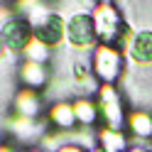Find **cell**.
<instances>
[{
  "mask_svg": "<svg viewBox=\"0 0 152 152\" xmlns=\"http://www.w3.org/2000/svg\"><path fill=\"white\" fill-rule=\"evenodd\" d=\"M56 152H91V147L86 145H81V142H76V140H69L66 145H61Z\"/></svg>",
  "mask_w": 152,
  "mask_h": 152,
  "instance_id": "15",
  "label": "cell"
},
{
  "mask_svg": "<svg viewBox=\"0 0 152 152\" xmlns=\"http://www.w3.org/2000/svg\"><path fill=\"white\" fill-rule=\"evenodd\" d=\"M3 52H5V42H3V34H0V56H3Z\"/></svg>",
  "mask_w": 152,
  "mask_h": 152,
  "instance_id": "18",
  "label": "cell"
},
{
  "mask_svg": "<svg viewBox=\"0 0 152 152\" xmlns=\"http://www.w3.org/2000/svg\"><path fill=\"white\" fill-rule=\"evenodd\" d=\"M20 152H47V150H42L39 145H30V147H22Z\"/></svg>",
  "mask_w": 152,
  "mask_h": 152,
  "instance_id": "17",
  "label": "cell"
},
{
  "mask_svg": "<svg viewBox=\"0 0 152 152\" xmlns=\"http://www.w3.org/2000/svg\"><path fill=\"white\" fill-rule=\"evenodd\" d=\"M91 71L98 83L118 86V81L125 74V52L113 44H96L91 52Z\"/></svg>",
  "mask_w": 152,
  "mask_h": 152,
  "instance_id": "2",
  "label": "cell"
},
{
  "mask_svg": "<svg viewBox=\"0 0 152 152\" xmlns=\"http://www.w3.org/2000/svg\"><path fill=\"white\" fill-rule=\"evenodd\" d=\"M74 113H76V123L81 128H101V110L96 98L91 96L74 98Z\"/></svg>",
  "mask_w": 152,
  "mask_h": 152,
  "instance_id": "11",
  "label": "cell"
},
{
  "mask_svg": "<svg viewBox=\"0 0 152 152\" xmlns=\"http://www.w3.org/2000/svg\"><path fill=\"white\" fill-rule=\"evenodd\" d=\"M96 103L101 110V125L110 128V130H125V101H123V93L118 91V86H108V83H101V88L96 93Z\"/></svg>",
  "mask_w": 152,
  "mask_h": 152,
  "instance_id": "3",
  "label": "cell"
},
{
  "mask_svg": "<svg viewBox=\"0 0 152 152\" xmlns=\"http://www.w3.org/2000/svg\"><path fill=\"white\" fill-rule=\"evenodd\" d=\"M125 132L128 137H135L140 145L152 140V113L145 108H132L125 115Z\"/></svg>",
  "mask_w": 152,
  "mask_h": 152,
  "instance_id": "10",
  "label": "cell"
},
{
  "mask_svg": "<svg viewBox=\"0 0 152 152\" xmlns=\"http://www.w3.org/2000/svg\"><path fill=\"white\" fill-rule=\"evenodd\" d=\"M17 79H20V88L42 91L52 81V69H49V64H37V61L22 59L17 64Z\"/></svg>",
  "mask_w": 152,
  "mask_h": 152,
  "instance_id": "8",
  "label": "cell"
},
{
  "mask_svg": "<svg viewBox=\"0 0 152 152\" xmlns=\"http://www.w3.org/2000/svg\"><path fill=\"white\" fill-rule=\"evenodd\" d=\"M44 120L52 130L59 132H71L79 123H76V113H74V101L69 98H56L52 101L44 110Z\"/></svg>",
  "mask_w": 152,
  "mask_h": 152,
  "instance_id": "7",
  "label": "cell"
},
{
  "mask_svg": "<svg viewBox=\"0 0 152 152\" xmlns=\"http://www.w3.org/2000/svg\"><path fill=\"white\" fill-rule=\"evenodd\" d=\"M96 147L103 152H128L130 150V140L125 130H110V128H98L96 130Z\"/></svg>",
  "mask_w": 152,
  "mask_h": 152,
  "instance_id": "12",
  "label": "cell"
},
{
  "mask_svg": "<svg viewBox=\"0 0 152 152\" xmlns=\"http://www.w3.org/2000/svg\"><path fill=\"white\" fill-rule=\"evenodd\" d=\"M34 37L42 44H47L49 49H56V47L66 39V20L59 12H52L42 25L34 27Z\"/></svg>",
  "mask_w": 152,
  "mask_h": 152,
  "instance_id": "9",
  "label": "cell"
},
{
  "mask_svg": "<svg viewBox=\"0 0 152 152\" xmlns=\"http://www.w3.org/2000/svg\"><path fill=\"white\" fill-rule=\"evenodd\" d=\"M25 61H37V64H49L52 61V49L47 44H42L37 37H32V42L25 47V52L20 54Z\"/></svg>",
  "mask_w": 152,
  "mask_h": 152,
  "instance_id": "14",
  "label": "cell"
},
{
  "mask_svg": "<svg viewBox=\"0 0 152 152\" xmlns=\"http://www.w3.org/2000/svg\"><path fill=\"white\" fill-rule=\"evenodd\" d=\"M44 110H47V101H44L42 91H32V88H17L15 91V96H12V115L39 120V118H44Z\"/></svg>",
  "mask_w": 152,
  "mask_h": 152,
  "instance_id": "6",
  "label": "cell"
},
{
  "mask_svg": "<svg viewBox=\"0 0 152 152\" xmlns=\"http://www.w3.org/2000/svg\"><path fill=\"white\" fill-rule=\"evenodd\" d=\"M0 34H3V42H5V49L7 52L22 54L25 47L30 44L32 37H34V27L30 25V20H25L22 15H15L12 20L0 30Z\"/></svg>",
  "mask_w": 152,
  "mask_h": 152,
  "instance_id": "5",
  "label": "cell"
},
{
  "mask_svg": "<svg viewBox=\"0 0 152 152\" xmlns=\"http://www.w3.org/2000/svg\"><path fill=\"white\" fill-rule=\"evenodd\" d=\"M66 42H69L74 49H88V47H96V27L88 12H74L69 20H66Z\"/></svg>",
  "mask_w": 152,
  "mask_h": 152,
  "instance_id": "4",
  "label": "cell"
},
{
  "mask_svg": "<svg viewBox=\"0 0 152 152\" xmlns=\"http://www.w3.org/2000/svg\"><path fill=\"white\" fill-rule=\"evenodd\" d=\"M128 56L137 66H150L152 64V30H137L135 39H132Z\"/></svg>",
  "mask_w": 152,
  "mask_h": 152,
  "instance_id": "13",
  "label": "cell"
},
{
  "mask_svg": "<svg viewBox=\"0 0 152 152\" xmlns=\"http://www.w3.org/2000/svg\"><path fill=\"white\" fill-rule=\"evenodd\" d=\"M128 152H152L150 147H145V145H140V142H135V145H130V150Z\"/></svg>",
  "mask_w": 152,
  "mask_h": 152,
  "instance_id": "16",
  "label": "cell"
},
{
  "mask_svg": "<svg viewBox=\"0 0 152 152\" xmlns=\"http://www.w3.org/2000/svg\"><path fill=\"white\" fill-rule=\"evenodd\" d=\"M91 20H93V27H96L98 44H113V47L120 44L128 22H125V17H123V10L113 3V0H101V3L93 5Z\"/></svg>",
  "mask_w": 152,
  "mask_h": 152,
  "instance_id": "1",
  "label": "cell"
}]
</instances>
